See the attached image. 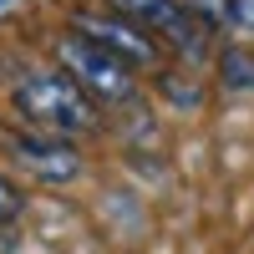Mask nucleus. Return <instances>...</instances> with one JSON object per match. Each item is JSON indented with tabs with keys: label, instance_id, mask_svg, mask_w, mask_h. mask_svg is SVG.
I'll list each match as a JSON object with an SVG mask.
<instances>
[{
	"label": "nucleus",
	"instance_id": "1",
	"mask_svg": "<svg viewBox=\"0 0 254 254\" xmlns=\"http://www.w3.org/2000/svg\"><path fill=\"white\" fill-rule=\"evenodd\" d=\"M10 102H15V112L31 127H41V132L76 137V132H92L97 127V97L81 87L71 71H36V76H26L10 92Z\"/></svg>",
	"mask_w": 254,
	"mask_h": 254
},
{
	"label": "nucleus",
	"instance_id": "7",
	"mask_svg": "<svg viewBox=\"0 0 254 254\" xmlns=\"http://www.w3.org/2000/svg\"><path fill=\"white\" fill-rule=\"evenodd\" d=\"M163 92H168V97H173V102H178V107H203V87H198V81H178L173 71H168V76H163Z\"/></svg>",
	"mask_w": 254,
	"mask_h": 254
},
{
	"label": "nucleus",
	"instance_id": "5",
	"mask_svg": "<svg viewBox=\"0 0 254 254\" xmlns=\"http://www.w3.org/2000/svg\"><path fill=\"white\" fill-rule=\"evenodd\" d=\"M10 158L26 168L31 178H41V183H71L81 173V153L61 132H41V127L10 137Z\"/></svg>",
	"mask_w": 254,
	"mask_h": 254
},
{
	"label": "nucleus",
	"instance_id": "6",
	"mask_svg": "<svg viewBox=\"0 0 254 254\" xmlns=\"http://www.w3.org/2000/svg\"><path fill=\"white\" fill-rule=\"evenodd\" d=\"M214 66H219V81L229 92H239V97L254 92V46H224Z\"/></svg>",
	"mask_w": 254,
	"mask_h": 254
},
{
	"label": "nucleus",
	"instance_id": "3",
	"mask_svg": "<svg viewBox=\"0 0 254 254\" xmlns=\"http://www.w3.org/2000/svg\"><path fill=\"white\" fill-rule=\"evenodd\" d=\"M107 5L127 20H137L142 31H153L168 51H178L183 61H203L208 56V31L203 20L183 5V0H107Z\"/></svg>",
	"mask_w": 254,
	"mask_h": 254
},
{
	"label": "nucleus",
	"instance_id": "2",
	"mask_svg": "<svg viewBox=\"0 0 254 254\" xmlns=\"http://www.w3.org/2000/svg\"><path fill=\"white\" fill-rule=\"evenodd\" d=\"M56 56H61V66H66L97 102H132V92H137V71L127 66L122 56H112L107 46H97L92 36H81L76 26L56 41Z\"/></svg>",
	"mask_w": 254,
	"mask_h": 254
},
{
	"label": "nucleus",
	"instance_id": "8",
	"mask_svg": "<svg viewBox=\"0 0 254 254\" xmlns=\"http://www.w3.org/2000/svg\"><path fill=\"white\" fill-rule=\"evenodd\" d=\"M20 208H26V193L0 173V224H10V219H20Z\"/></svg>",
	"mask_w": 254,
	"mask_h": 254
},
{
	"label": "nucleus",
	"instance_id": "4",
	"mask_svg": "<svg viewBox=\"0 0 254 254\" xmlns=\"http://www.w3.org/2000/svg\"><path fill=\"white\" fill-rule=\"evenodd\" d=\"M76 31L92 36L97 46H107L112 56H122L132 71H153V66H163V41H158L153 31H142L137 20L117 15V10H107V15H76Z\"/></svg>",
	"mask_w": 254,
	"mask_h": 254
},
{
	"label": "nucleus",
	"instance_id": "9",
	"mask_svg": "<svg viewBox=\"0 0 254 254\" xmlns=\"http://www.w3.org/2000/svg\"><path fill=\"white\" fill-rule=\"evenodd\" d=\"M229 31H254V0H229Z\"/></svg>",
	"mask_w": 254,
	"mask_h": 254
}]
</instances>
